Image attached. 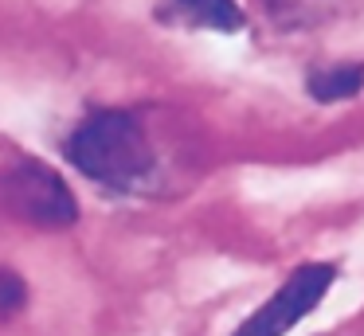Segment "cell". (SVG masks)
<instances>
[{"mask_svg":"<svg viewBox=\"0 0 364 336\" xmlns=\"http://www.w3.org/2000/svg\"><path fill=\"white\" fill-rule=\"evenodd\" d=\"M67 156L79 172L106 188H137L153 176L157 153L141 117L129 109H98L67 141Z\"/></svg>","mask_w":364,"mask_h":336,"instance_id":"1","label":"cell"},{"mask_svg":"<svg viewBox=\"0 0 364 336\" xmlns=\"http://www.w3.org/2000/svg\"><path fill=\"white\" fill-rule=\"evenodd\" d=\"M0 211L36 227H67L79 215L63 176L40 161H20L0 168Z\"/></svg>","mask_w":364,"mask_h":336,"instance_id":"2","label":"cell"},{"mask_svg":"<svg viewBox=\"0 0 364 336\" xmlns=\"http://www.w3.org/2000/svg\"><path fill=\"white\" fill-rule=\"evenodd\" d=\"M333 278H337V270L329 262H301L286 278V286L255 317H247L235 328V336H286L306 313H314L321 305V297L333 286Z\"/></svg>","mask_w":364,"mask_h":336,"instance_id":"3","label":"cell"},{"mask_svg":"<svg viewBox=\"0 0 364 336\" xmlns=\"http://www.w3.org/2000/svg\"><path fill=\"white\" fill-rule=\"evenodd\" d=\"M161 20L184 23V28H212V31H239L243 12L235 0H161Z\"/></svg>","mask_w":364,"mask_h":336,"instance_id":"4","label":"cell"},{"mask_svg":"<svg viewBox=\"0 0 364 336\" xmlns=\"http://www.w3.org/2000/svg\"><path fill=\"white\" fill-rule=\"evenodd\" d=\"M364 86V67H333V70H317L309 75V94L317 102H341L353 98Z\"/></svg>","mask_w":364,"mask_h":336,"instance_id":"5","label":"cell"},{"mask_svg":"<svg viewBox=\"0 0 364 336\" xmlns=\"http://www.w3.org/2000/svg\"><path fill=\"white\" fill-rule=\"evenodd\" d=\"M24 305H28L24 278H20L16 270H9V266H0V320L12 317V313H20Z\"/></svg>","mask_w":364,"mask_h":336,"instance_id":"6","label":"cell"}]
</instances>
